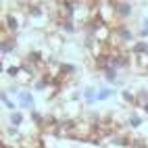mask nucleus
<instances>
[{"mask_svg":"<svg viewBox=\"0 0 148 148\" xmlns=\"http://www.w3.org/2000/svg\"><path fill=\"white\" fill-rule=\"evenodd\" d=\"M140 23H142V27H140V32H138V36H140V38H148V17H144Z\"/></svg>","mask_w":148,"mask_h":148,"instance_id":"a211bd4d","label":"nucleus"},{"mask_svg":"<svg viewBox=\"0 0 148 148\" xmlns=\"http://www.w3.org/2000/svg\"><path fill=\"white\" fill-rule=\"evenodd\" d=\"M115 96L113 88H98V100H108V98Z\"/></svg>","mask_w":148,"mask_h":148,"instance_id":"4468645a","label":"nucleus"},{"mask_svg":"<svg viewBox=\"0 0 148 148\" xmlns=\"http://www.w3.org/2000/svg\"><path fill=\"white\" fill-rule=\"evenodd\" d=\"M142 111H144V113L148 115V104H144V106H142Z\"/></svg>","mask_w":148,"mask_h":148,"instance_id":"6ab92c4d","label":"nucleus"},{"mask_svg":"<svg viewBox=\"0 0 148 148\" xmlns=\"http://www.w3.org/2000/svg\"><path fill=\"white\" fill-rule=\"evenodd\" d=\"M84 100H86V104H94L98 100V88L88 86L86 90H84Z\"/></svg>","mask_w":148,"mask_h":148,"instance_id":"0eeeda50","label":"nucleus"},{"mask_svg":"<svg viewBox=\"0 0 148 148\" xmlns=\"http://www.w3.org/2000/svg\"><path fill=\"white\" fill-rule=\"evenodd\" d=\"M132 52H134V54H148V42H146V40H138V42L132 46Z\"/></svg>","mask_w":148,"mask_h":148,"instance_id":"1a4fd4ad","label":"nucleus"},{"mask_svg":"<svg viewBox=\"0 0 148 148\" xmlns=\"http://www.w3.org/2000/svg\"><path fill=\"white\" fill-rule=\"evenodd\" d=\"M17 100H19V104H21V108H32V111H34V94L32 92L21 90L17 94Z\"/></svg>","mask_w":148,"mask_h":148,"instance_id":"39448f33","label":"nucleus"},{"mask_svg":"<svg viewBox=\"0 0 148 148\" xmlns=\"http://www.w3.org/2000/svg\"><path fill=\"white\" fill-rule=\"evenodd\" d=\"M46 44H48V48H50L52 52H58L65 46V38H61L58 34H48L46 36Z\"/></svg>","mask_w":148,"mask_h":148,"instance_id":"20e7f679","label":"nucleus"},{"mask_svg":"<svg viewBox=\"0 0 148 148\" xmlns=\"http://www.w3.org/2000/svg\"><path fill=\"white\" fill-rule=\"evenodd\" d=\"M136 102H138V106H144V104H148V90L146 88H142V90H138L136 92Z\"/></svg>","mask_w":148,"mask_h":148,"instance_id":"f8f14e48","label":"nucleus"},{"mask_svg":"<svg viewBox=\"0 0 148 148\" xmlns=\"http://www.w3.org/2000/svg\"><path fill=\"white\" fill-rule=\"evenodd\" d=\"M73 127H75V121H58L56 130H54V136L56 140H73Z\"/></svg>","mask_w":148,"mask_h":148,"instance_id":"f257e3e1","label":"nucleus"},{"mask_svg":"<svg viewBox=\"0 0 148 148\" xmlns=\"http://www.w3.org/2000/svg\"><path fill=\"white\" fill-rule=\"evenodd\" d=\"M142 125H144V119H142V115H138V113H132L130 117H127V127H132V130H140Z\"/></svg>","mask_w":148,"mask_h":148,"instance_id":"6e6552de","label":"nucleus"},{"mask_svg":"<svg viewBox=\"0 0 148 148\" xmlns=\"http://www.w3.org/2000/svg\"><path fill=\"white\" fill-rule=\"evenodd\" d=\"M4 73H6L8 77H19V75H21V65H11V67H6Z\"/></svg>","mask_w":148,"mask_h":148,"instance_id":"f3484780","label":"nucleus"},{"mask_svg":"<svg viewBox=\"0 0 148 148\" xmlns=\"http://www.w3.org/2000/svg\"><path fill=\"white\" fill-rule=\"evenodd\" d=\"M8 121H11V125H13V127H21V125H23V121H25V117H23V113L15 111V113L8 115Z\"/></svg>","mask_w":148,"mask_h":148,"instance_id":"9b49d317","label":"nucleus"},{"mask_svg":"<svg viewBox=\"0 0 148 148\" xmlns=\"http://www.w3.org/2000/svg\"><path fill=\"white\" fill-rule=\"evenodd\" d=\"M0 148H13V146H11V144H4V142H2V146H0Z\"/></svg>","mask_w":148,"mask_h":148,"instance_id":"aec40b11","label":"nucleus"},{"mask_svg":"<svg viewBox=\"0 0 148 148\" xmlns=\"http://www.w3.org/2000/svg\"><path fill=\"white\" fill-rule=\"evenodd\" d=\"M132 13H134L132 2H115V15H117V21H125V19H130Z\"/></svg>","mask_w":148,"mask_h":148,"instance_id":"7ed1b4c3","label":"nucleus"},{"mask_svg":"<svg viewBox=\"0 0 148 148\" xmlns=\"http://www.w3.org/2000/svg\"><path fill=\"white\" fill-rule=\"evenodd\" d=\"M44 117H46V115L38 113V111H32V121H34V125L38 127V132H42V127H44Z\"/></svg>","mask_w":148,"mask_h":148,"instance_id":"ddd939ff","label":"nucleus"},{"mask_svg":"<svg viewBox=\"0 0 148 148\" xmlns=\"http://www.w3.org/2000/svg\"><path fill=\"white\" fill-rule=\"evenodd\" d=\"M121 100H123L125 104H138V102H136V94L130 92V90H121Z\"/></svg>","mask_w":148,"mask_h":148,"instance_id":"dca6fc26","label":"nucleus"},{"mask_svg":"<svg viewBox=\"0 0 148 148\" xmlns=\"http://www.w3.org/2000/svg\"><path fill=\"white\" fill-rule=\"evenodd\" d=\"M115 36H117V40L121 42V46L134 42V32H132L127 25H117V27H115Z\"/></svg>","mask_w":148,"mask_h":148,"instance_id":"f03ea898","label":"nucleus"},{"mask_svg":"<svg viewBox=\"0 0 148 148\" xmlns=\"http://www.w3.org/2000/svg\"><path fill=\"white\" fill-rule=\"evenodd\" d=\"M61 73L67 77V79H71V77H75V73H77V67H75V65H71V63H63Z\"/></svg>","mask_w":148,"mask_h":148,"instance_id":"9d476101","label":"nucleus"},{"mask_svg":"<svg viewBox=\"0 0 148 148\" xmlns=\"http://www.w3.org/2000/svg\"><path fill=\"white\" fill-rule=\"evenodd\" d=\"M17 48V40L15 38H6V40H2V44H0V52H2V56H8L13 54Z\"/></svg>","mask_w":148,"mask_h":148,"instance_id":"423d86ee","label":"nucleus"},{"mask_svg":"<svg viewBox=\"0 0 148 148\" xmlns=\"http://www.w3.org/2000/svg\"><path fill=\"white\" fill-rule=\"evenodd\" d=\"M61 29H63L65 34H75V32H77V23L73 21V19H69V21H63Z\"/></svg>","mask_w":148,"mask_h":148,"instance_id":"2eb2a0df","label":"nucleus"}]
</instances>
